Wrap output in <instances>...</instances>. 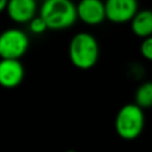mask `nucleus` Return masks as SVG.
<instances>
[{"label": "nucleus", "instance_id": "1", "mask_svg": "<svg viewBox=\"0 0 152 152\" xmlns=\"http://www.w3.org/2000/svg\"><path fill=\"white\" fill-rule=\"evenodd\" d=\"M69 59L81 70L91 69L99 59L100 48L95 37L88 32L76 33L69 43Z\"/></svg>", "mask_w": 152, "mask_h": 152}, {"label": "nucleus", "instance_id": "2", "mask_svg": "<svg viewBox=\"0 0 152 152\" xmlns=\"http://www.w3.org/2000/svg\"><path fill=\"white\" fill-rule=\"evenodd\" d=\"M39 15L49 30H64L77 20L76 5L71 0H44Z\"/></svg>", "mask_w": 152, "mask_h": 152}, {"label": "nucleus", "instance_id": "3", "mask_svg": "<svg viewBox=\"0 0 152 152\" xmlns=\"http://www.w3.org/2000/svg\"><path fill=\"white\" fill-rule=\"evenodd\" d=\"M145 116L142 108L137 103L124 104L116 113L114 127L116 134L125 140H133L140 135L144 128Z\"/></svg>", "mask_w": 152, "mask_h": 152}, {"label": "nucleus", "instance_id": "4", "mask_svg": "<svg viewBox=\"0 0 152 152\" xmlns=\"http://www.w3.org/2000/svg\"><path fill=\"white\" fill-rule=\"evenodd\" d=\"M30 45L27 34L19 28H7L0 33V58L19 59Z\"/></svg>", "mask_w": 152, "mask_h": 152}, {"label": "nucleus", "instance_id": "5", "mask_svg": "<svg viewBox=\"0 0 152 152\" xmlns=\"http://www.w3.org/2000/svg\"><path fill=\"white\" fill-rule=\"evenodd\" d=\"M138 0H106V19L114 24L131 21L138 12Z\"/></svg>", "mask_w": 152, "mask_h": 152}, {"label": "nucleus", "instance_id": "6", "mask_svg": "<svg viewBox=\"0 0 152 152\" xmlns=\"http://www.w3.org/2000/svg\"><path fill=\"white\" fill-rule=\"evenodd\" d=\"M76 11L77 19L90 26L99 25L106 19V8L102 0H80Z\"/></svg>", "mask_w": 152, "mask_h": 152}, {"label": "nucleus", "instance_id": "7", "mask_svg": "<svg viewBox=\"0 0 152 152\" xmlns=\"http://www.w3.org/2000/svg\"><path fill=\"white\" fill-rule=\"evenodd\" d=\"M25 76V69L19 59H0V86L6 89L18 87Z\"/></svg>", "mask_w": 152, "mask_h": 152}, {"label": "nucleus", "instance_id": "8", "mask_svg": "<svg viewBox=\"0 0 152 152\" xmlns=\"http://www.w3.org/2000/svg\"><path fill=\"white\" fill-rule=\"evenodd\" d=\"M6 12L12 21L28 24L36 17L37 0H8Z\"/></svg>", "mask_w": 152, "mask_h": 152}, {"label": "nucleus", "instance_id": "9", "mask_svg": "<svg viewBox=\"0 0 152 152\" xmlns=\"http://www.w3.org/2000/svg\"><path fill=\"white\" fill-rule=\"evenodd\" d=\"M132 32L140 38H147L152 36V11L141 10L131 20Z\"/></svg>", "mask_w": 152, "mask_h": 152}, {"label": "nucleus", "instance_id": "10", "mask_svg": "<svg viewBox=\"0 0 152 152\" xmlns=\"http://www.w3.org/2000/svg\"><path fill=\"white\" fill-rule=\"evenodd\" d=\"M134 103L142 109L152 107V82H145L139 86L134 95Z\"/></svg>", "mask_w": 152, "mask_h": 152}, {"label": "nucleus", "instance_id": "11", "mask_svg": "<svg viewBox=\"0 0 152 152\" xmlns=\"http://www.w3.org/2000/svg\"><path fill=\"white\" fill-rule=\"evenodd\" d=\"M28 27H30V31H31L32 33H34V34H42V33H44L46 30H49L48 26H46V24H45V21L43 20V18H42L40 15L34 17V18L28 23Z\"/></svg>", "mask_w": 152, "mask_h": 152}, {"label": "nucleus", "instance_id": "12", "mask_svg": "<svg viewBox=\"0 0 152 152\" xmlns=\"http://www.w3.org/2000/svg\"><path fill=\"white\" fill-rule=\"evenodd\" d=\"M140 53L145 59L152 61V36L144 38L140 44Z\"/></svg>", "mask_w": 152, "mask_h": 152}, {"label": "nucleus", "instance_id": "13", "mask_svg": "<svg viewBox=\"0 0 152 152\" xmlns=\"http://www.w3.org/2000/svg\"><path fill=\"white\" fill-rule=\"evenodd\" d=\"M7 4H8V0H0V13L7 8Z\"/></svg>", "mask_w": 152, "mask_h": 152}, {"label": "nucleus", "instance_id": "14", "mask_svg": "<svg viewBox=\"0 0 152 152\" xmlns=\"http://www.w3.org/2000/svg\"><path fill=\"white\" fill-rule=\"evenodd\" d=\"M65 152H76V151H74V150H68V151H65Z\"/></svg>", "mask_w": 152, "mask_h": 152}, {"label": "nucleus", "instance_id": "15", "mask_svg": "<svg viewBox=\"0 0 152 152\" xmlns=\"http://www.w3.org/2000/svg\"><path fill=\"white\" fill-rule=\"evenodd\" d=\"M43 1H44V0H43Z\"/></svg>", "mask_w": 152, "mask_h": 152}]
</instances>
